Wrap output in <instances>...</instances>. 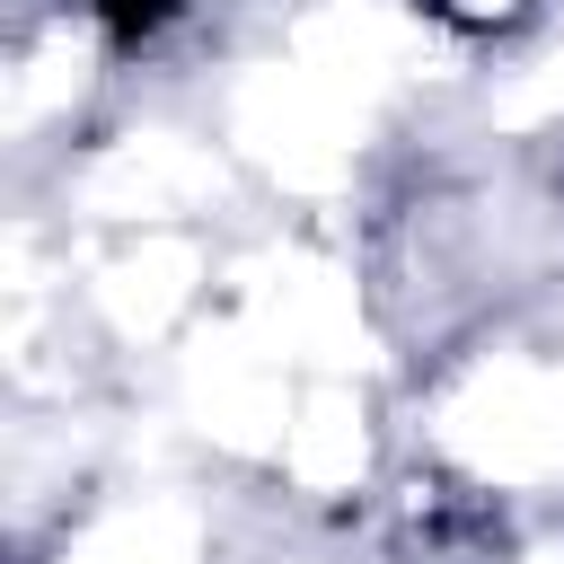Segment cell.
<instances>
[{
    "instance_id": "obj_1",
    "label": "cell",
    "mask_w": 564,
    "mask_h": 564,
    "mask_svg": "<svg viewBox=\"0 0 564 564\" xmlns=\"http://www.w3.org/2000/svg\"><path fill=\"white\" fill-rule=\"evenodd\" d=\"M79 9H88V18H97L115 44H141V35H159V26H167L185 0H79Z\"/></svg>"
}]
</instances>
